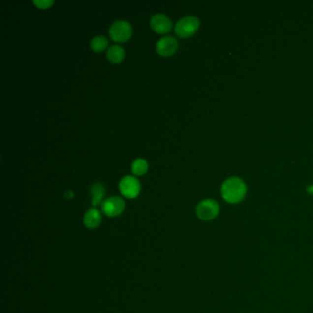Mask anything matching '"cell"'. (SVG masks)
<instances>
[{
    "instance_id": "cell-7",
    "label": "cell",
    "mask_w": 313,
    "mask_h": 313,
    "mask_svg": "<svg viewBox=\"0 0 313 313\" xmlns=\"http://www.w3.org/2000/svg\"><path fill=\"white\" fill-rule=\"evenodd\" d=\"M152 30L158 34L168 33L172 29L173 23L170 19L164 14H155L150 20Z\"/></svg>"
},
{
    "instance_id": "cell-6",
    "label": "cell",
    "mask_w": 313,
    "mask_h": 313,
    "mask_svg": "<svg viewBox=\"0 0 313 313\" xmlns=\"http://www.w3.org/2000/svg\"><path fill=\"white\" fill-rule=\"evenodd\" d=\"M125 201L123 198L117 196L106 198L101 204L102 212L108 217L115 218L120 216L125 210Z\"/></svg>"
},
{
    "instance_id": "cell-11",
    "label": "cell",
    "mask_w": 313,
    "mask_h": 313,
    "mask_svg": "<svg viewBox=\"0 0 313 313\" xmlns=\"http://www.w3.org/2000/svg\"><path fill=\"white\" fill-rule=\"evenodd\" d=\"M125 57V51L120 45H112L107 51V58L112 63H120Z\"/></svg>"
},
{
    "instance_id": "cell-5",
    "label": "cell",
    "mask_w": 313,
    "mask_h": 313,
    "mask_svg": "<svg viewBox=\"0 0 313 313\" xmlns=\"http://www.w3.org/2000/svg\"><path fill=\"white\" fill-rule=\"evenodd\" d=\"M119 189L123 197L133 199L140 195L141 183L135 177L125 176L119 183Z\"/></svg>"
},
{
    "instance_id": "cell-8",
    "label": "cell",
    "mask_w": 313,
    "mask_h": 313,
    "mask_svg": "<svg viewBox=\"0 0 313 313\" xmlns=\"http://www.w3.org/2000/svg\"><path fill=\"white\" fill-rule=\"evenodd\" d=\"M178 43L177 39L173 36H164L157 41L156 49L157 54L163 57H168L174 55L177 51Z\"/></svg>"
},
{
    "instance_id": "cell-3",
    "label": "cell",
    "mask_w": 313,
    "mask_h": 313,
    "mask_svg": "<svg viewBox=\"0 0 313 313\" xmlns=\"http://www.w3.org/2000/svg\"><path fill=\"white\" fill-rule=\"evenodd\" d=\"M109 34L111 40L116 42H126L129 41L132 35V27L128 21L118 20L110 25Z\"/></svg>"
},
{
    "instance_id": "cell-10",
    "label": "cell",
    "mask_w": 313,
    "mask_h": 313,
    "mask_svg": "<svg viewBox=\"0 0 313 313\" xmlns=\"http://www.w3.org/2000/svg\"><path fill=\"white\" fill-rule=\"evenodd\" d=\"M90 195H91V204L95 208L99 206L105 200V188L100 182H95L90 188Z\"/></svg>"
},
{
    "instance_id": "cell-14",
    "label": "cell",
    "mask_w": 313,
    "mask_h": 313,
    "mask_svg": "<svg viewBox=\"0 0 313 313\" xmlns=\"http://www.w3.org/2000/svg\"><path fill=\"white\" fill-rule=\"evenodd\" d=\"M53 0H34L33 4L40 9H48L54 5Z\"/></svg>"
},
{
    "instance_id": "cell-15",
    "label": "cell",
    "mask_w": 313,
    "mask_h": 313,
    "mask_svg": "<svg viewBox=\"0 0 313 313\" xmlns=\"http://www.w3.org/2000/svg\"><path fill=\"white\" fill-rule=\"evenodd\" d=\"M307 191L311 194V195H313V185H311V186H309L308 188H307Z\"/></svg>"
},
{
    "instance_id": "cell-13",
    "label": "cell",
    "mask_w": 313,
    "mask_h": 313,
    "mask_svg": "<svg viewBox=\"0 0 313 313\" xmlns=\"http://www.w3.org/2000/svg\"><path fill=\"white\" fill-rule=\"evenodd\" d=\"M108 44H109L108 39L104 36L98 35L94 37L90 41V48L95 53H101L108 47Z\"/></svg>"
},
{
    "instance_id": "cell-2",
    "label": "cell",
    "mask_w": 313,
    "mask_h": 313,
    "mask_svg": "<svg viewBox=\"0 0 313 313\" xmlns=\"http://www.w3.org/2000/svg\"><path fill=\"white\" fill-rule=\"evenodd\" d=\"M199 20L195 16H186L177 21L175 33L182 39H187L195 34L199 28Z\"/></svg>"
},
{
    "instance_id": "cell-12",
    "label": "cell",
    "mask_w": 313,
    "mask_h": 313,
    "mask_svg": "<svg viewBox=\"0 0 313 313\" xmlns=\"http://www.w3.org/2000/svg\"><path fill=\"white\" fill-rule=\"evenodd\" d=\"M130 169L134 176H143L149 169V164L143 158H138L131 163Z\"/></svg>"
},
{
    "instance_id": "cell-4",
    "label": "cell",
    "mask_w": 313,
    "mask_h": 313,
    "mask_svg": "<svg viewBox=\"0 0 313 313\" xmlns=\"http://www.w3.org/2000/svg\"><path fill=\"white\" fill-rule=\"evenodd\" d=\"M219 213V205L215 199L207 198L201 200L196 208L197 218L203 221H210L216 218Z\"/></svg>"
},
{
    "instance_id": "cell-1",
    "label": "cell",
    "mask_w": 313,
    "mask_h": 313,
    "mask_svg": "<svg viewBox=\"0 0 313 313\" xmlns=\"http://www.w3.org/2000/svg\"><path fill=\"white\" fill-rule=\"evenodd\" d=\"M247 187L240 177H232L226 179L221 185L220 194L229 204H238L245 199Z\"/></svg>"
},
{
    "instance_id": "cell-9",
    "label": "cell",
    "mask_w": 313,
    "mask_h": 313,
    "mask_svg": "<svg viewBox=\"0 0 313 313\" xmlns=\"http://www.w3.org/2000/svg\"><path fill=\"white\" fill-rule=\"evenodd\" d=\"M102 220V215L101 212L98 211L96 208H91L86 213L84 214L83 217V223L89 230H95L101 223Z\"/></svg>"
}]
</instances>
